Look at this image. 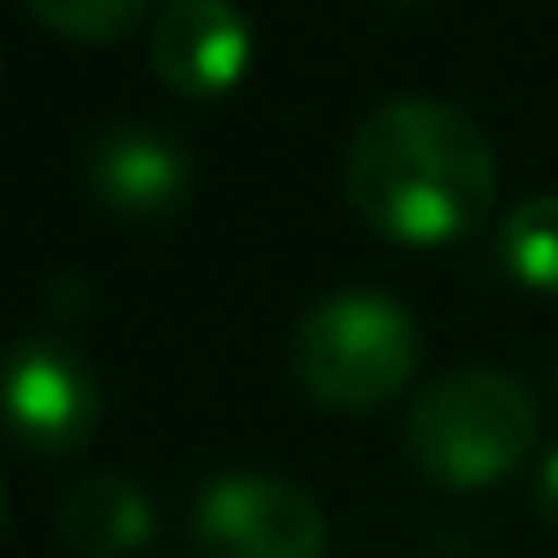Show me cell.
<instances>
[{
  "label": "cell",
  "mask_w": 558,
  "mask_h": 558,
  "mask_svg": "<svg viewBox=\"0 0 558 558\" xmlns=\"http://www.w3.org/2000/svg\"><path fill=\"white\" fill-rule=\"evenodd\" d=\"M342 193L385 241L445 246L486 222L498 198V157L462 109L438 97H390L354 126Z\"/></svg>",
  "instance_id": "6da1fadb"
},
{
  "label": "cell",
  "mask_w": 558,
  "mask_h": 558,
  "mask_svg": "<svg viewBox=\"0 0 558 558\" xmlns=\"http://www.w3.org/2000/svg\"><path fill=\"white\" fill-rule=\"evenodd\" d=\"M0 426L31 457H73L102 426V378L54 337L13 342L0 354Z\"/></svg>",
  "instance_id": "5b68a950"
},
{
  "label": "cell",
  "mask_w": 558,
  "mask_h": 558,
  "mask_svg": "<svg viewBox=\"0 0 558 558\" xmlns=\"http://www.w3.org/2000/svg\"><path fill=\"white\" fill-rule=\"evenodd\" d=\"M150 66L174 97H222L253 66V25L229 0H162L150 19Z\"/></svg>",
  "instance_id": "52a82bcc"
},
{
  "label": "cell",
  "mask_w": 558,
  "mask_h": 558,
  "mask_svg": "<svg viewBox=\"0 0 558 558\" xmlns=\"http://www.w3.org/2000/svg\"><path fill=\"white\" fill-rule=\"evenodd\" d=\"M553 390H558V366H553Z\"/></svg>",
  "instance_id": "4fadbf2b"
},
{
  "label": "cell",
  "mask_w": 558,
  "mask_h": 558,
  "mask_svg": "<svg viewBox=\"0 0 558 558\" xmlns=\"http://www.w3.org/2000/svg\"><path fill=\"white\" fill-rule=\"evenodd\" d=\"M54 534L78 558H133L157 534V510H150L145 486L126 474H85L78 486H66L61 510H54Z\"/></svg>",
  "instance_id": "ba28073f"
},
{
  "label": "cell",
  "mask_w": 558,
  "mask_h": 558,
  "mask_svg": "<svg viewBox=\"0 0 558 558\" xmlns=\"http://www.w3.org/2000/svg\"><path fill=\"white\" fill-rule=\"evenodd\" d=\"M534 505H541V517L558 529V450H546L541 474H534Z\"/></svg>",
  "instance_id": "8fae6325"
},
{
  "label": "cell",
  "mask_w": 558,
  "mask_h": 558,
  "mask_svg": "<svg viewBox=\"0 0 558 558\" xmlns=\"http://www.w3.org/2000/svg\"><path fill=\"white\" fill-rule=\"evenodd\" d=\"M294 378L318 409H385L421 366V325L385 289H337L294 325Z\"/></svg>",
  "instance_id": "3957f363"
},
{
  "label": "cell",
  "mask_w": 558,
  "mask_h": 558,
  "mask_svg": "<svg viewBox=\"0 0 558 558\" xmlns=\"http://www.w3.org/2000/svg\"><path fill=\"white\" fill-rule=\"evenodd\" d=\"M534 445H541V402L517 373H498V366L445 373L421 390L402 426L409 462L426 481L457 486V493L505 481L510 469L529 462Z\"/></svg>",
  "instance_id": "7a4b0ae2"
},
{
  "label": "cell",
  "mask_w": 558,
  "mask_h": 558,
  "mask_svg": "<svg viewBox=\"0 0 558 558\" xmlns=\"http://www.w3.org/2000/svg\"><path fill=\"white\" fill-rule=\"evenodd\" d=\"M198 558H325L330 522L306 486L282 474L229 469L193 498Z\"/></svg>",
  "instance_id": "277c9868"
},
{
  "label": "cell",
  "mask_w": 558,
  "mask_h": 558,
  "mask_svg": "<svg viewBox=\"0 0 558 558\" xmlns=\"http://www.w3.org/2000/svg\"><path fill=\"white\" fill-rule=\"evenodd\" d=\"M31 19L73 43H109L138 19H157V0H25Z\"/></svg>",
  "instance_id": "30bf717a"
},
{
  "label": "cell",
  "mask_w": 558,
  "mask_h": 558,
  "mask_svg": "<svg viewBox=\"0 0 558 558\" xmlns=\"http://www.w3.org/2000/svg\"><path fill=\"white\" fill-rule=\"evenodd\" d=\"M85 186L109 217L157 222L193 198L198 169H193V150L162 126H109L85 150Z\"/></svg>",
  "instance_id": "8992f818"
},
{
  "label": "cell",
  "mask_w": 558,
  "mask_h": 558,
  "mask_svg": "<svg viewBox=\"0 0 558 558\" xmlns=\"http://www.w3.org/2000/svg\"><path fill=\"white\" fill-rule=\"evenodd\" d=\"M498 265L534 294H558V193L522 198L498 222Z\"/></svg>",
  "instance_id": "9c48e42d"
},
{
  "label": "cell",
  "mask_w": 558,
  "mask_h": 558,
  "mask_svg": "<svg viewBox=\"0 0 558 558\" xmlns=\"http://www.w3.org/2000/svg\"><path fill=\"white\" fill-rule=\"evenodd\" d=\"M0 529H7V498H0Z\"/></svg>",
  "instance_id": "7c38bea8"
}]
</instances>
